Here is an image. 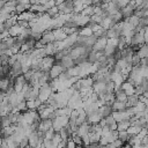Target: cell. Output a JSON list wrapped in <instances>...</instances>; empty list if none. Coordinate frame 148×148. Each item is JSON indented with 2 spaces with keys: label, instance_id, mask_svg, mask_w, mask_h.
Listing matches in <instances>:
<instances>
[{
  "label": "cell",
  "instance_id": "obj_1",
  "mask_svg": "<svg viewBox=\"0 0 148 148\" xmlns=\"http://www.w3.org/2000/svg\"><path fill=\"white\" fill-rule=\"evenodd\" d=\"M68 120H69V118L67 116L57 117L52 121V128L54 130V132H59L61 128H64V127H66L68 125Z\"/></svg>",
  "mask_w": 148,
  "mask_h": 148
},
{
  "label": "cell",
  "instance_id": "obj_2",
  "mask_svg": "<svg viewBox=\"0 0 148 148\" xmlns=\"http://www.w3.org/2000/svg\"><path fill=\"white\" fill-rule=\"evenodd\" d=\"M53 91H52V89L49 87V83L47 84H45V86H43V87H40L39 88V92H38V99L42 102V103H46V101L49 99V97L51 96V94H52Z\"/></svg>",
  "mask_w": 148,
  "mask_h": 148
},
{
  "label": "cell",
  "instance_id": "obj_3",
  "mask_svg": "<svg viewBox=\"0 0 148 148\" xmlns=\"http://www.w3.org/2000/svg\"><path fill=\"white\" fill-rule=\"evenodd\" d=\"M111 116L113 117V119L116 120V123L124 121V120H130V118H131V116L127 113L126 110H124V111H112Z\"/></svg>",
  "mask_w": 148,
  "mask_h": 148
},
{
  "label": "cell",
  "instance_id": "obj_4",
  "mask_svg": "<svg viewBox=\"0 0 148 148\" xmlns=\"http://www.w3.org/2000/svg\"><path fill=\"white\" fill-rule=\"evenodd\" d=\"M64 72H65V69L59 65V62H56V64L51 67V69L49 71V74H50L51 80H54V79H58V76H59L61 73H64Z\"/></svg>",
  "mask_w": 148,
  "mask_h": 148
},
{
  "label": "cell",
  "instance_id": "obj_5",
  "mask_svg": "<svg viewBox=\"0 0 148 148\" xmlns=\"http://www.w3.org/2000/svg\"><path fill=\"white\" fill-rule=\"evenodd\" d=\"M106 43H108V38L106 37H101V38H97V40L95 42L94 46L91 47L92 51H96V52H99V51H103L106 46Z\"/></svg>",
  "mask_w": 148,
  "mask_h": 148
},
{
  "label": "cell",
  "instance_id": "obj_6",
  "mask_svg": "<svg viewBox=\"0 0 148 148\" xmlns=\"http://www.w3.org/2000/svg\"><path fill=\"white\" fill-rule=\"evenodd\" d=\"M56 64V60L53 57H45L42 59V71L43 72H49L51 67Z\"/></svg>",
  "mask_w": 148,
  "mask_h": 148
},
{
  "label": "cell",
  "instance_id": "obj_7",
  "mask_svg": "<svg viewBox=\"0 0 148 148\" xmlns=\"http://www.w3.org/2000/svg\"><path fill=\"white\" fill-rule=\"evenodd\" d=\"M39 42H40L44 46L47 45V44H52V43H54L56 39H54V36H53V32L50 31V30L45 31V32L43 34V36H42V38H40Z\"/></svg>",
  "mask_w": 148,
  "mask_h": 148
},
{
  "label": "cell",
  "instance_id": "obj_8",
  "mask_svg": "<svg viewBox=\"0 0 148 148\" xmlns=\"http://www.w3.org/2000/svg\"><path fill=\"white\" fill-rule=\"evenodd\" d=\"M59 62V65L65 69V71H67L68 68H72V67H74L75 66V64H74V60L69 57V56H65L60 61H58Z\"/></svg>",
  "mask_w": 148,
  "mask_h": 148
},
{
  "label": "cell",
  "instance_id": "obj_9",
  "mask_svg": "<svg viewBox=\"0 0 148 148\" xmlns=\"http://www.w3.org/2000/svg\"><path fill=\"white\" fill-rule=\"evenodd\" d=\"M89 130H90V125L86 121V123H83L82 125H80L79 127H77V131H76V134L79 135V136H84V135H87L88 133H89Z\"/></svg>",
  "mask_w": 148,
  "mask_h": 148
},
{
  "label": "cell",
  "instance_id": "obj_10",
  "mask_svg": "<svg viewBox=\"0 0 148 148\" xmlns=\"http://www.w3.org/2000/svg\"><path fill=\"white\" fill-rule=\"evenodd\" d=\"M35 16H36V14H34V13H31V12L27 10V12H24V13H22V14L17 15V21H25V22H30Z\"/></svg>",
  "mask_w": 148,
  "mask_h": 148
},
{
  "label": "cell",
  "instance_id": "obj_11",
  "mask_svg": "<svg viewBox=\"0 0 148 148\" xmlns=\"http://www.w3.org/2000/svg\"><path fill=\"white\" fill-rule=\"evenodd\" d=\"M139 104V96L136 95H132V96H128L127 97V101H126V108H134Z\"/></svg>",
  "mask_w": 148,
  "mask_h": 148
},
{
  "label": "cell",
  "instance_id": "obj_12",
  "mask_svg": "<svg viewBox=\"0 0 148 148\" xmlns=\"http://www.w3.org/2000/svg\"><path fill=\"white\" fill-rule=\"evenodd\" d=\"M98 113L101 114L102 118H106V117L111 116L112 109H111L110 106H108V105H103V106H101V108L98 109Z\"/></svg>",
  "mask_w": 148,
  "mask_h": 148
},
{
  "label": "cell",
  "instance_id": "obj_13",
  "mask_svg": "<svg viewBox=\"0 0 148 148\" xmlns=\"http://www.w3.org/2000/svg\"><path fill=\"white\" fill-rule=\"evenodd\" d=\"M114 99H116V102L126 103V101H127V95H126L123 90H118V91L114 92Z\"/></svg>",
  "mask_w": 148,
  "mask_h": 148
},
{
  "label": "cell",
  "instance_id": "obj_14",
  "mask_svg": "<svg viewBox=\"0 0 148 148\" xmlns=\"http://www.w3.org/2000/svg\"><path fill=\"white\" fill-rule=\"evenodd\" d=\"M138 56L140 57V59H143V58H147L148 59V44H143L140 46L139 51L136 52Z\"/></svg>",
  "mask_w": 148,
  "mask_h": 148
},
{
  "label": "cell",
  "instance_id": "obj_15",
  "mask_svg": "<svg viewBox=\"0 0 148 148\" xmlns=\"http://www.w3.org/2000/svg\"><path fill=\"white\" fill-rule=\"evenodd\" d=\"M80 82H81V88H91L94 84L91 76H88L86 79H80Z\"/></svg>",
  "mask_w": 148,
  "mask_h": 148
},
{
  "label": "cell",
  "instance_id": "obj_16",
  "mask_svg": "<svg viewBox=\"0 0 148 148\" xmlns=\"http://www.w3.org/2000/svg\"><path fill=\"white\" fill-rule=\"evenodd\" d=\"M131 126L130 120H124V121H119L117 123V131L118 132H123V131H127V128Z\"/></svg>",
  "mask_w": 148,
  "mask_h": 148
},
{
  "label": "cell",
  "instance_id": "obj_17",
  "mask_svg": "<svg viewBox=\"0 0 148 148\" xmlns=\"http://www.w3.org/2000/svg\"><path fill=\"white\" fill-rule=\"evenodd\" d=\"M79 35L80 36H83V37H90L92 36V30L90 27H83V28H80L79 30Z\"/></svg>",
  "mask_w": 148,
  "mask_h": 148
},
{
  "label": "cell",
  "instance_id": "obj_18",
  "mask_svg": "<svg viewBox=\"0 0 148 148\" xmlns=\"http://www.w3.org/2000/svg\"><path fill=\"white\" fill-rule=\"evenodd\" d=\"M111 109H112V111H124V110H126L127 108H126V103L116 102V101H114V103L112 104Z\"/></svg>",
  "mask_w": 148,
  "mask_h": 148
},
{
  "label": "cell",
  "instance_id": "obj_19",
  "mask_svg": "<svg viewBox=\"0 0 148 148\" xmlns=\"http://www.w3.org/2000/svg\"><path fill=\"white\" fill-rule=\"evenodd\" d=\"M61 141H62V140H61V138H60L59 133H58V132H56V133H54V135H53V136H52V139H51V142H52L53 147H54V148H57V147H58V145H59Z\"/></svg>",
  "mask_w": 148,
  "mask_h": 148
},
{
  "label": "cell",
  "instance_id": "obj_20",
  "mask_svg": "<svg viewBox=\"0 0 148 148\" xmlns=\"http://www.w3.org/2000/svg\"><path fill=\"white\" fill-rule=\"evenodd\" d=\"M141 131V128L140 127H138V126H133V125H131L128 128H127V133H128V135L131 136V135H136L139 132Z\"/></svg>",
  "mask_w": 148,
  "mask_h": 148
},
{
  "label": "cell",
  "instance_id": "obj_21",
  "mask_svg": "<svg viewBox=\"0 0 148 148\" xmlns=\"http://www.w3.org/2000/svg\"><path fill=\"white\" fill-rule=\"evenodd\" d=\"M128 138H130V135H128V133H127L126 131L118 132V139H119L123 143H126V142H127V140H128Z\"/></svg>",
  "mask_w": 148,
  "mask_h": 148
},
{
  "label": "cell",
  "instance_id": "obj_22",
  "mask_svg": "<svg viewBox=\"0 0 148 148\" xmlns=\"http://www.w3.org/2000/svg\"><path fill=\"white\" fill-rule=\"evenodd\" d=\"M81 14L82 15H84V16H91L92 14H94V7L92 6H87V7H84V9L81 12Z\"/></svg>",
  "mask_w": 148,
  "mask_h": 148
},
{
  "label": "cell",
  "instance_id": "obj_23",
  "mask_svg": "<svg viewBox=\"0 0 148 148\" xmlns=\"http://www.w3.org/2000/svg\"><path fill=\"white\" fill-rule=\"evenodd\" d=\"M72 140H73V142H74L76 146H83V145H82V138L79 136L76 133H73V134H72Z\"/></svg>",
  "mask_w": 148,
  "mask_h": 148
},
{
  "label": "cell",
  "instance_id": "obj_24",
  "mask_svg": "<svg viewBox=\"0 0 148 148\" xmlns=\"http://www.w3.org/2000/svg\"><path fill=\"white\" fill-rule=\"evenodd\" d=\"M140 57L138 56V53L135 52V53H133V56H132V66L133 67H136L139 64H140Z\"/></svg>",
  "mask_w": 148,
  "mask_h": 148
},
{
  "label": "cell",
  "instance_id": "obj_25",
  "mask_svg": "<svg viewBox=\"0 0 148 148\" xmlns=\"http://www.w3.org/2000/svg\"><path fill=\"white\" fill-rule=\"evenodd\" d=\"M28 146H29V139H28L27 135H24V136L22 138V140L20 141L18 147H20V148H27Z\"/></svg>",
  "mask_w": 148,
  "mask_h": 148
},
{
  "label": "cell",
  "instance_id": "obj_26",
  "mask_svg": "<svg viewBox=\"0 0 148 148\" xmlns=\"http://www.w3.org/2000/svg\"><path fill=\"white\" fill-rule=\"evenodd\" d=\"M104 120H105V125L110 128L113 124H116V120L113 119V117L112 116H109V117H106V118H104Z\"/></svg>",
  "mask_w": 148,
  "mask_h": 148
},
{
  "label": "cell",
  "instance_id": "obj_27",
  "mask_svg": "<svg viewBox=\"0 0 148 148\" xmlns=\"http://www.w3.org/2000/svg\"><path fill=\"white\" fill-rule=\"evenodd\" d=\"M54 133H56V132H54V130H53V128H51V130L46 131V132H45V135H44V139H45V140H51V139H52V136L54 135Z\"/></svg>",
  "mask_w": 148,
  "mask_h": 148
},
{
  "label": "cell",
  "instance_id": "obj_28",
  "mask_svg": "<svg viewBox=\"0 0 148 148\" xmlns=\"http://www.w3.org/2000/svg\"><path fill=\"white\" fill-rule=\"evenodd\" d=\"M147 134H148V132H147V128H141V131H140V132L136 134V136H138L140 140H142V139H143V138H145Z\"/></svg>",
  "mask_w": 148,
  "mask_h": 148
},
{
  "label": "cell",
  "instance_id": "obj_29",
  "mask_svg": "<svg viewBox=\"0 0 148 148\" xmlns=\"http://www.w3.org/2000/svg\"><path fill=\"white\" fill-rule=\"evenodd\" d=\"M106 44L117 47V46H118V38H111V39H108V43H106Z\"/></svg>",
  "mask_w": 148,
  "mask_h": 148
},
{
  "label": "cell",
  "instance_id": "obj_30",
  "mask_svg": "<svg viewBox=\"0 0 148 148\" xmlns=\"http://www.w3.org/2000/svg\"><path fill=\"white\" fill-rule=\"evenodd\" d=\"M82 145H83V147L90 145V140H89V135H88V134L84 135V136H82Z\"/></svg>",
  "mask_w": 148,
  "mask_h": 148
},
{
  "label": "cell",
  "instance_id": "obj_31",
  "mask_svg": "<svg viewBox=\"0 0 148 148\" xmlns=\"http://www.w3.org/2000/svg\"><path fill=\"white\" fill-rule=\"evenodd\" d=\"M141 146L142 147H148V134L141 140Z\"/></svg>",
  "mask_w": 148,
  "mask_h": 148
},
{
  "label": "cell",
  "instance_id": "obj_32",
  "mask_svg": "<svg viewBox=\"0 0 148 148\" xmlns=\"http://www.w3.org/2000/svg\"><path fill=\"white\" fill-rule=\"evenodd\" d=\"M66 147H67V148H75V147H76V145L73 142V140H72V139H69V140L67 141Z\"/></svg>",
  "mask_w": 148,
  "mask_h": 148
},
{
  "label": "cell",
  "instance_id": "obj_33",
  "mask_svg": "<svg viewBox=\"0 0 148 148\" xmlns=\"http://www.w3.org/2000/svg\"><path fill=\"white\" fill-rule=\"evenodd\" d=\"M66 145H67V141H61V142L58 145V147H57V148H67V147H66Z\"/></svg>",
  "mask_w": 148,
  "mask_h": 148
},
{
  "label": "cell",
  "instance_id": "obj_34",
  "mask_svg": "<svg viewBox=\"0 0 148 148\" xmlns=\"http://www.w3.org/2000/svg\"><path fill=\"white\" fill-rule=\"evenodd\" d=\"M3 99H5V92L0 91V104L3 102Z\"/></svg>",
  "mask_w": 148,
  "mask_h": 148
},
{
  "label": "cell",
  "instance_id": "obj_35",
  "mask_svg": "<svg viewBox=\"0 0 148 148\" xmlns=\"http://www.w3.org/2000/svg\"><path fill=\"white\" fill-rule=\"evenodd\" d=\"M5 31V27H3V23H0V34H2Z\"/></svg>",
  "mask_w": 148,
  "mask_h": 148
},
{
  "label": "cell",
  "instance_id": "obj_36",
  "mask_svg": "<svg viewBox=\"0 0 148 148\" xmlns=\"http://www.w3.org/2000/svg\"><path fill=\"white\" fill-rule=\"evenodd\" d=\"M121 148H132V147H131V146H130V145H127V143H124V145H123V147H121Z\"/></svg>",
  "mask_w": 148,
  "mask_h": 148
},
{
  "label": "cell",
  "instance_id": "obj_37",
  "mask_svg": "<svg viewBox=\"0 0 148 148\" xmlns=\"http://www.w3.org/2000/svg\"><path fill=\"white\" fill-rule=\"evenodd\" d=\"M2 141H3V138L0 135V147H1V145H2Z\"/></svg>",
  "mask_w": 148,
  "mask_h": 148
},
{
  "label": "cell",
  "instance_id": "obj_38",
  "mask_svg": "<svg viewBox=\"0 0 148 148\" xmlns=\"http://www.w3.org/2000/svg\"><path fill=\"white\" fill-rule=\"evenodd\" d=\"M0 43H1V40H0Z\"/></svg>",
  "mask_w": 148,
  "mask_h": 148
}]
</instances>
